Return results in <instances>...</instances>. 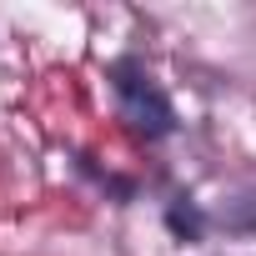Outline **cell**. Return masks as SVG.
<instances>
[{
	"mask_svg": "<svg viewBox=\"0 0 256 256\" xmlns=\"http://www.w3.org/2000/svg\"><path fill=\"white\" fill-rule=\"evenodd\" d=\"M110 90H116L120 120L131 126L136 136L166 141V136L176 131V106H171V96L161 90V80H156L136 56H120V60L110 66Z\"/></svg>",
	"mask_w": 256,
	"mask_h": 256,
	"instance_id": "6da1fadb",
	"label": "cell"
},
{
	"mask_svg": "<svg viewBox=\"0 0 256 256\" xmlns=\"http://www.w3.org/2000/svg\"><path fill=\"white\" fill-rule=\"evenodd\" d=\"M166 226H171L181 241H201V236H206V211H201L196 201H186V196H181V201H171V206H166Z\"/></svg>",
	"mask_w": 256,
	"mask_h": 256,
	"instance_id": "7a4b0ae2",
	"label": "cell"
}]
</instances>
